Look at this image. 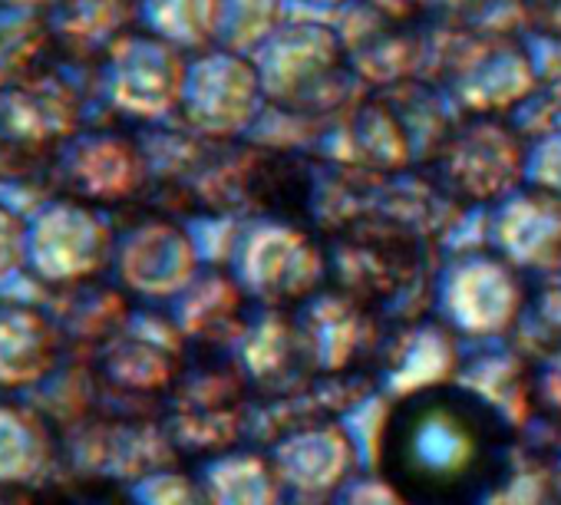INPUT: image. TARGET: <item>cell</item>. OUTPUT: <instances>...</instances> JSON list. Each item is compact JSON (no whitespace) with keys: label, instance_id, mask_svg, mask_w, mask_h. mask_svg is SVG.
I'll return each mask as SVG.
<instances>
[{"label":"cell","instance_id":"obj_9","mask_svg":"<svg viewBox=\"0 0 561 505\" xmlns=\"http://www.w3.org/2000/svg\"><path fill=\"white\" fill-rule=\"evenodd\" d=\"M60 175L77 195L113 202L142 182V156L116 133H77L64 142Z\"/></svg>","mask_w":561,"mask_h":505},{"label":"cell","instance_id":"obj_1","mask_svg":"<svg viewBox=\"0 0 561 505\" xmlns=\"http://www.w3.org/2000/svg\"><path fill=\"white\" fill-rule=\"evenodd\" d=\"M383 469L420 505H469L505 472V426L466 390H426L393 413Z\"/></svg>","mask_w":561,"mask_h":505},{"label":"cell","instance_id":"obj_17","mask_svg":"<svg viewBox=\"0 0 561 505\" xmlns=\"http://www.w3.org/2000/svg\"><path fill=\"white\" fill-rule=\"evenodd\" d=\"M27 268V218L0 202V285Z\"/></svg>","mask_w":561,"mask_h":505},{"label":"cell","instance_id":"obj_19","mask_svg":"<svg viewBox=\"0 0 561 505\" xmlns=\"http://www.w3.org/2000/svg\"><path fill=\"white\" fill-rule=\"evenodd\" d=\"M485 4L489 0H433L430 21L446 24V27H472V24H479Z\"/></svg>","mask_w":561,"mask_h":505},{"label":"cell","instance_id":"obj_22","mask_svg":"<svg viewBox=\"0 0 561 505\" xmlns=\"http://www.w3.org/2000/svg\"><path fill=\"white\" fill-rule=\"evenodd\" d=\"M311 4H344V0H311Z\"/></svg>","mask_w":561,"mask_h":505},{"label":"cell","instance_id":"obj_8","mask_svg":"<svg viewBox=\"0 0 561 505\" xmlns=\"http://www.w3.org/2000/svg\"><path fill=\"white\" fill-rule=\"evenodd\" d=\"M257 90L261 80L248 57L211 47L192 57L182 106L198 129H231L251 113Z\"/></svg>","mask_w":561,"mask_h":505},{"label":"cell","instance_id":"obj_21","mask_svg":"<svg viewBox=\"0 0 561 505\" xmlns=\"http://www.w3.org/2000/svg\"><path fill=\"white\" fill-rule=\"evenodd\" d=\"M0 8H14V11H50L54 0H0Z\"/></svg>","mask_w":561,"mask_h":505},{"label":"cell","instance_id":"obj_2","mask_svg":"<svg viewBox=\"0 0 561 505\" xmlns=\"http://www.w3.org/2000/svg\"><path fill=\"white\" fill-rule=\"evenodd\" d=\"M433 60L449 87L466 96L476 110L515 103L535 87L531 50L508 31L499 27H446L433 24Z\"/></svg>","mask_w":561,"mask_h":505},{"label":"cell","instance_id":"obj_12","mask_svg":"<svg viewBox=\"0 0 561 505\" xmlns=\"http://www.w3.org/2000/svg\"><path fill=\"white\" fill-rule=\"evenodd\" d=\"M50 423L27 403H0V485H34L54 466Z\"/></svg>","mask_w":561,"mask_h":505},{"label":"cell","instance_id":"obj_3","mask_svg":"<svg viewBox=\"0 0 561 505\" xmlns=\"http://www.w3.org/2000/svg\"><path fill=\"white\" fill-rule=\"evenodd\" d=\"M351 73L337 27L308 18L285 21L257 50V80L274 103H305L308 96L344 87Z\"/></svg>","mask_w":561,"mask_h":505},{"label":"cell","instance_id":"obj_10","mask_svg":"<svg viewBox=\"0 0 561 505\" xmlns=\"http://www.w3.org/2000/svg\"><path fill=\"white\" fill-rule=\"evenodd\" d=\"M57 367V324L34 305H0V387L31 390Z\"/></svg>","mask_w":561,"mask_h":505},{"label":"cell","instance_id":"obj_5","mask_svg":"<svg viewBox=\"0 0 561 505\" xmlns=\"http://www.w3.org/2000/svg\"><path fill=\"white\" fill-rule=\"evenodd\" d=\"M110 255L106 221L80 202H44L27 218V268L44 285H77Z\"/></svg>","mask_w":561,"mask_h":505},{"label":"cell","instance_id":"obj_13","mask_svg":"<svg viewBox=\"0 0 561 505\" xmlns=\"http://www.w3.org/2000/svg\"><path fill=\"white\" fill-rule=\"evenodd\" d=\"M221 0H139V27L182 54H205L218 37Z\"/></svg>","mask_w":561,"mask_h":505},{"label":"cell","instance_id":"obj_14","mask_svg":"<svg viewBox=\"0 0 561 505\" xmlns=\"http://www.w3.org/2000/svg\"><path fill=\"white\" fill-rule=\"evenodd\" d=\"M47 14L41 11H14L0 8V90H8L31 73H37V60L50 41Z\"/></svg>","mask_w":561,"mask_h":505},{"label":"cell","instance_id":"obj_18","mask_svg":"<svg viewBox=\"0 0 561 505\" xmlns=\"http://www.w3.org/2000/svg\"><path fill=\"white\" fill-rule=\"evenodd\" d=\"M512 11L535 37L561 41V0H512Z\"/></svg>","mask_w":561,"mask_h":505},{"label":"cell","instance_id":"obj_4","mask_svg":"<svg viewBox=\"0 0 561 505\" xmlns=\"http://www.w3.org/2000/svg\"><path fill=\"white\" fill-rule=\"evenodd\" d=\"M188 64V54H182L179 47L136 31L103 57L100 87L113 110L152 119L169 113L172 106H182Z\"/></svg>","mask_w":561,"mask_h":505},{"label":"cell","instance_id":"obj_16","mask_svg":"<svg viewBox=\"0 0 561 505\" xmlns=\"http://www.w3.org/2000/svg\"><path fill=\"white\" fill-rule=\"evenodd\" d=\"M285 24V0H221L215 47L231 54H251Z\"/></svg>","mask_w":561,"mask_h":505},{"label":"cell","instance_id":"obj_20","mask_svg":"<svg viewBox=\"0 0 561 505\" xmlns=\"http://www.w3.org/2000/svg\"><path fill=\"white\" fill-rule=\"evenodd\" d=\"M364 8L377 11L387 21H400V24H423L430 21V8L433 0H360Z\"/></svg>","mask_w":561,"mask_h":505},{"label":"cell","instance_id":"obj_15","mask_svg":"<svg viewBox=\"0 0 561 505\" xmlns=\"http://www.w3.org/2000/svg\"><path fill=\"white\" fill-rule=\"evenodd\" d=\"M185 259V241L169 225H142L119 248V272L136 288H156L162 282L159 268H179Z\"/></svg>","mask_w":561,"mask_h":505},{"label":"cell","instance_id":"obj_7","mask_svg":"<svg viewBox=\"0 0 561 505\" xmlns=\"http://www.w3.org/2000/svg\"><path fill=\"white\" fill-rule=\"evenodd\" d=\"M80 96L60 73H31L0 90V136L14 146H47L80 129Z\"/></svg>","mask_w":561,"mask_h":505},{"label":"cell","instance_id":"obj_11","mask_svg":"<svg viewBox=\"0 0 561 505\" xmlns=\"http://www.w3.org/2000/svg\"><path fill=\"white\" fill-rule=\"evenodd\" d=\"M54 41L80 57H106L139 27V0H54L47 11Z\"/></svg>","mask_w":561,"mask_h":505},{"label":"cell","instance_id":"obj_6","mask_svg":"<svg viewBox=\"0 0 561 505\" xmlns=\"http://www.w3.org/2000/svg\"><path fill=\"white\" fill-rule=\"evenodd\" d=\"M347 21V18H344ZM347 64L357 77L374 83H410L416 70L430 67L433 60V27L423 24H400L387 21L377 11L357 4L351 21L337 27Z\"/></svg>","mask_w":561,"mask_h":505}]
</instances>
